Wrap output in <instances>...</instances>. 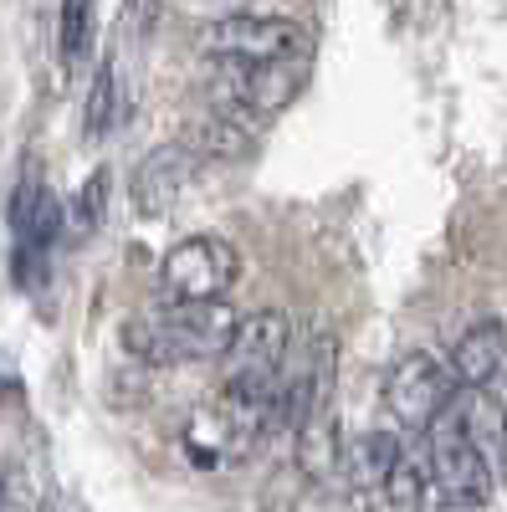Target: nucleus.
Returning <instances> with one entry per match:
<instances>
[{
    "instance_id": "obj_1",
    "label": "nucleus",
    "mask_w": 507,
    "mask_h": 512,
    "mask_svg": "<svg viewBox=\"0 0 507 512\" xmlns=\"http://www.w3.org/2000/svg\"><path fill=\"white\" fill-rule=\"evenodd\" d=\"M236 313L231 303H190V308H159L123 323V349L134 359L164 369L185 359H226L236 338Z\"/></svg>"
},
{
    "instance_id": "obj_2",
    "label": "nucleus",
    "mask_w": 507,
    "mask_h": 512,
    "mask_svg": "<svg viewBox=\"0 0 507 512\" xmlns=\"http://www.w3.org/2000/svg\"><path fill=\"white\" fill-rule=\"evenodd\" d=\"M308 82V62H287V67H241V62H216L205 67V93L216 103V118H231L241 128H262L282 108L298 103Z\"/></svg>"
},
{
    "instance_id": "obj_3",
    "label": "nucleus",
    "mask_w": 507,
    "mask_h": 512,
    "mask_svg": "<svg viewBox=\"0 0 507 512\" xmlns=\"http://www.w3.org/2000/svg\"><path fill=\"white\" fill-rule=\"evenodd\" d=\"M456 405V374L446 359H436L431 349H410L385 384V410L400 431L410 436H431L446 420V410Z\"/></svg>"
},
{
    "instance_id": "obj_4",
    "label": "nucleus",
    "mask_w": 507,
    "mask_h": 512,
    "mask_svg": "<svg viewBox=\"0 0 507 512\" xmlns=\"http://www.w3.org/2000/svg\"><path fill=\"white\" fill-rule=\"evenodd\" d=\"M241 272V256L221 236H185L169 246L159 262V292L164 308H190V303H226V287Z\"/></svg>"
},
{
    "instance_id": "obj_5",
    "label": "nucleus",
    "mask_w": 507,
    "mask_h": 512,
    "mask_svg": "<svg viewBox=\"0 0 507 512\" xmlns=\"http://www.w3.org/2000/svg\"><path fill=\"white\" fill-rule=\"evenodd\" d=\"M205 47L216 62L287 67V62H308L313 41L298 21H282V16H226L205 31Z\"/></svg>"
},
{
    "instance_id": "obj_6",
    "label": "nucleus",
    "mask_w": 507,
    "mask_h": 512,
    "mask_svg": "<svg viewBox=\"0 0 507 512\" xmlns=\"http://www.w3.org/2000/svg\"><path fill=\"white\" fill-rule=\"evenodd\" d=\"M287 349H292V323L277 308H257L236 323V338L226 349V384L231 390H262L277 395L282 369H287Z\"/></svg>"
},
{
    "instance_id": "obj_7",
    "label": "nucleus",
    "mask_w": 507,
    "mask_h": 512,
    "mask_svg": "<svg viewBox=\"0 0 507 512\" xmlns=\"http://www.w3.org/2000/svg\"><path fill=\"white\" fill-rule=\"evenodd\" d=\"M426 466H431V477H436V497H446L456 512H467V507H487L492 502V487H497V472L482 461V451L461 436V425L446 420L431 431V446H426Z\"/></svg>"
},
{
    "instance_id": "obj_8",
    "label": "nucleus",
    "mask_w": 507,
    "mask_h": 512,
    "mask_svg": "<svg viewBox=\"0 0 507 512\" xmlns=\"http://www.w3.org/2000/svg\"><path fill=\"white\" fill-rule=\"evenodd\" d=\"M451 374L461 384H472L477 395H487L492 384L507 374V323L502 318H482L461 333V344L451 349Z\"/></svg>"
},
{
    "instance_id": "obj_9",
    "label": "nucleus",
    "mask_w": 507,
    "mask_h": 512,
    "mask_svg": "<svg viewBox=\"0 0 507 512\" xmlns=\"http://www.w3.org/2000/svg\"><path fill=\"white\" fill-rule=\"evenodd\" d=\"M190 159H195L190 144H164V149H154L139 164V175H134V205H139V216H164V210L175 205Z\"/></svg>"
},
{
    "instance_id": "obj_10",
    "label": "nucleus",
    "mask_w": 507,
    "mask_h": 512,
    "mask_svg": "<svg viewBox=\"0 0 507 512\" xmlns=\"http://www.w3.org/2000/svg\"><path fill=\"white\" fill-rule=\"evenodd\" d=\"M344 461V441H338V410H318L298 425V466L303 477H328Z\"/></svg>"
},
{
    "instance_id": "obj_11",
    "label": "nucleus",
    "mask_w": 507,
    "mask_h": 512,
    "mask_svg": "<svg viewBox=\"0 0 507 512\" xmlns=\"http://www.w3.org/2000/svg\"><path fill=\"white\" fill-rule=\"evenodd\" d=\"M118 108H123V72H118V57H103V67L93 77V93H88V108H82V134H88V144L113 134Z\"/></svg>"
},
{
    "instance_id": "obj_12",
    "label": "nucleus",
    "mask_w": 507,
    "mask_h": 512,
    "mask_svg": "<svg viewBox=\"0 0 507 512\" xmlns=\"http://www.w3.org/2000/svg\"><path fill=\"white\" fill-rule=\"evenodd\" d=\"M400 461H405V456H400V441H395V436H364V441L349 451L354 477H359V482H369L374 492H379V482H385Z\"/></svg>"
},
{
    "instance_id": "obj_13",
    "label": "nucleus",
    "mask_w": 507,
    "mask_h": 512,
    "mask_svg": "<svg viewBox=\"0 0 507 512\" xmlns=\"http://www.w3.org/2000/svg\"><path fill=\"white\" fill-rule=\"evenodd\" d=\"M103 210H108V169H93V175L82 180V190H77L72 210H67L72 236H77V241H88V236L103 226Z\"/></svg>"
},
{
    "instance_id": "obj_14",
    "label": "nucleus",
    "mask_w": 507,
    "mask_h": 512,
    "mask_svg": "<svg viewBox=\"0 0 507 512\" xmlns=\"http://www.w3.org/2000/svg\"><path fill=\"white\" fill-rule=\"evenodd\" d=\"M93 26H98L93 6H62V16H57V41H62V62H67V67H77L82 57H88Z\"/></svg>"
},
{
    "instance_id": "obj_15",
    "label": "nucleus",
    "mask_w": 507,
    "mask_h": 512,
    "mask_svg": "<svg viewBox=\"0 0 507 512\" xmlns=\"http://www.w3.org/2000/svg\"><path fill=\"white\" fill-rule=\"evenodd\" d=\"M379 497H385V507H395V512H415L420 502H426V482H420V472L410 461H400L395 472L379 482Z\"/></svg>"
},
{
    "instance_id": "obj_16",
    "label": "nucleus",
    "mask_w": 507,
    "mask_h": 512,
    "mask_svg": "<svg viewBox=\"0 0 507 512\" xmlns=\"http://www.w3.org/2000/svg\"><path fill=\"white\" fill-rule=\"evenodd\" d=\"M415 512H456V507H451L446 497H436V492H426V502H420Z\"/></svg>"
}]
</instances>
